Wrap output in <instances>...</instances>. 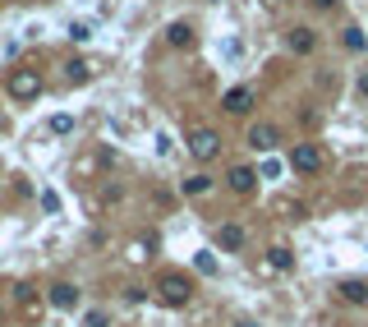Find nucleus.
<instances>
[{
  "mask_svg": "<svg viewBox=\"0 0 368 327\" xmlns=\"http://www.w3.org/2000/svg\"><path fill=\"white\" fill-rule=\"evenodd\" d=\"M189 295H193V282H189L184 272H161L157 300L166 304V309H184V304H189Z\"/></svg>",
  "mask_w": 368,
  "mask_h": 327,
  "instance_id": "f257e3e1",
  "label": "nucleus"
},
{
  "mask_svg": "<svg viewBox=\"0 0 368 327\" xmlns=\"http://www.w3.org/2000/svg\"><path fill=\"white\" fill-rule=\"evenodd\" d=\"M5 88H9L14 102H33V97H42V74H37L33 65H18V70H9Z\"/></svg>",
  "mask_w": 368,
  "mask_h": 327,
  "instance_id": "f03ea898",
  "label": "nucleus"
},
{
  "mask_svg": "<svg viewBox=\"0 0 368 327\" xmlns=\"http://www.w3.org/2000/svg\"><path fill=\"white\" fill-rule=\"evenodd\" d=\"M286 161H290L295 176H318V171H323V148H318V143H295Z\"/></svg>",
  "mask_w": 368,
  "mask_h": 327,
  "instance_id": "7ed1b4c3",
  "label": "nucleus"
},
{
  "mask_svg": "<svg viewBox=\"0 0 368 327\" xmlns=\"http://www.w3.org/2000/svg\"><path fill=\"white\" fill-rule=\"evenodd\" d=\"M189 152H193V161H217L221 157V134L198 124V129L189 134Z\"/></svg>",
  "mask_w": 368,
  "mask_h": 327,
  "instance_id": "20e7f679",
  "label": "nucleus"
},
{
  "mask_svg": "<svg viewBox=\"0 0 368 327\" xmlns=\"http://www.w3.org/2000/svg\"><path fill=\"white\" fill-rule=\"evenodd\" d=\"M249 148H254V152H276L281 148V129H276L272 120L249 124Z\"/></svg>",
  "mask_w": 368,
  "mask_h": 327,
  "instance_id": "39448f33",
  "label": "nucleus"
},
{
  "mask_svg": "<svg viewBox=\"0 0 368 327\" xmlns=\"http://www.w3.org/2000/svg\"><path fill=\"white\" fill-rule=\"evenodd\" d=\"M46 300H51V309L70 313V309H79V286H70V282H55L51 291H46Z\"/></svg>",
  "mask_w": 368,
  "mask_h": 327,
  "instance_id": "423d86ee",
  "label": "nucleus"
},
{
  "mask_svg": "<svg viewBox=\"0 0 368 327\" xmlns=\"http://www.w3.org/2000/svg\"><path fill=\"white\" fill-rule=\"evenodd\" d=\"M244 226H239V221H226V226H217V245L226 249V254H239V249H244Z\"/></svg>",
  "mask_w": 368,
  "mask_h": 327,
  "instance_id": "0eeeda50",
  "label": "nucleus"
},
{
  "mask_svg": "<svg viewBox=\"0 0 368 327\" xmlns=\"http://www.w3.org/2000/svg\"><path fill=\"white\" fill-rule=\"evenodd\" d=\"M221 107H226V115H249L254 111V88H230L221 97Z\"/></svg>",
  "mask_w": 368,
  "mask_h": 327,
  "instance_id": "6e6552de",
  "label": "nucleus"
},
{
  "mask_svg": "<svg viewBox=\"0 0 368 327\" xmlns=\"http://www.w3.org/2000/svg\"><path fill=\"white\" fill-rule=\"evenodd\" d=\"M226 185L235 189V194H249V189L258 185V171L254 166H230V176H226Z\"/></svg>",
  "mask_w": 368,
  "mask_h": 327,
  "instance_id": "1a4fd4ad",
  "label": "nucleus"
},
{
  "mask_svg": "<svg viewBox=\"0 0 368 327\" xmlns=\"http://www.w3.org/2000/svg\"><path fill=\"white\" fill-rule=\"evenodd\" d=\"M286 46H290V51H295V55H308V51H313V46H318V37H313V28H290V37H286Z\"/></svg>",
  "mask_w": 368,
  "mask_h": 327,
  "instance_id": "9d476101",
  "label": "nucleus"
},
{
  "mask_svg": "<svg viewBox=\"0 0 368 327\" xmlns=\"http://www.w3.org/2000/svg\"><path fill=\"white\" fill-rule=\"evenodd\" d=\"M336 291H341V300H345V304H368V282H359V277L341 282Z\"/></svg>",
  "mask_w": 368,
  "mask_h": 327,
  "instance_id": "9b49d317",
  "label": "nucleus"
},
{
  "mask_svg": "<svg viewBox=\"0 0 368 327\" xmlns=\"http://www.w3.org/2000/svg\"><path fill=\"white\" fill-rule=\"evenodd\" d=\"M166 46H184V51H189V46H193V28L189 23H171L166 28Z\"/></svg>",
  "mask_w": 368,
  "mask_h": 327,
  "instance_id": "f8f14e48",
  "label": "nucleus"
},
{
  "mask_svg": "<svg viewBox=\"0 0 368 327\" xmlns=\"http://www.w3.org/2000/svg\"><path fill=\"white\" fill-rule=\"evenodd\" d=\"M65 79H70V83H88L92 79V65L88 60H65Z\"/></svg>",
  "mask_w": 368,
  "mask_h": 327,
  "instance_id": "ddd939ff",
  "label": "nucleus"
},
{
  "mask_svg": "<svg viewBox=\"0 0 368 327\" xmlns=\"http://www.w3.org/2000/svg\"><path fill=\"white\" fill-rule=\"evenodd\" d=\"M267 267H272V272H290V267H295V254H290V249H272V254H267Z\"/></svg>",
  "mask_w": 368,
  "mask_h": 327,
  "instance_id": "4468645a",
  "label": "nucleus"
},
{
  "mask_svg": "<svg viewBox=\"0 0 368 327\" xmlns=\"http://www.w3.org/2000/svg\"><path fill=\"white\" fill-rule=\"evenodd\" d=\"M207 189H212L207 176H189V180H184V194H207Z\"/></svg>",
  "mask_w": 368,
  "mask_h": 327,
  "instance_id": "2eb2a0df",
  "label": "nucleus"
},
{
  "mask_svg": "<svg viewBox=\"0 0 368 327\" xmlns=\"http://www.w3.org/2000/svg\"><path fill=\"white\" fill-rule=\"evenodd\" d=\"M74 129V115H51V134H70Z\"/></svg>",
  "mask_w": 368,
  "mask_h": 327,
  "instance_id": "dca6fc26",
  "label": "nucleus"
},
{
  "mask_svg": "<svg viewBox=\"0 0 368 327\" xmlns=\"http://www.w3.org/2000/svg\"><path fill=\"white\" fill-rule=\"evenodd\" d=\"M345 46H350V51H364V37H359V28H345Z\"/></svg>",
  "mask_w": 368,
  "mask_h": 327,
  "instance_id": "f3484780",
  "label": "nucleus"
},
{
  "mask_svg": "<svg viewBox=\"0 0 368 327\" xmlns=\"http://www.w3.org/2000/svg\"><path fill=\"white\" fill-rule=\"evenodd\" d=\"M70 37H74V42H88L92 28H88V23H74V28H70Z\"/></svg>",
  "mask_w": 368,
  "mask_h": 327,
  "instance_id": "a211bd4d",
  "label": "nucleus"
},
{
  "mask_svg": "<svg viewBox=\"0 0 368 327\" xmlns=\"http://www.w3.org/2000/svg\"><path fill=\"white\" fill-rule=\"evenodd\" d=\"M359 92H364V97H368V70L359 74Z\"/></svg>",
  "mask_w": 368,
  "mask_h": 327,
  "instance_id": "6ab92c4d",
  "label": "nucleus"
},
{
  "mask_svg": "<svg viewBox=\"0 0 368 327\" xmlns=\"http://www.w3.org/2000/svg\"><path fill=\"white\" fill-rule=\"evenodd\" d=\"M313 5H318V9H332V5H336V0H313Z\"/></svg>",
  "mask_w": 368,
  "mask_h": 327,
  "instance_id": "aec40b11",
  "label": "nucleus"
},
{
  "mask_svg": "<svg viewBox=\"0 0 368 327\" xmlns=\"http://www.w3.org/2000/svg\"><path fill=\"white\" fill-rule=\"evenodd\" d=\"M235 327H258V323H249V318H239V323H235Z\"/></svg>",
  "mask_w": 368,
  "mask_h": 327,
  "instance_id": "412c9836",
  "label": "nucleus"
},
{
  "mask_svg": "<svg viewBox=\"0 0 368 327\" xmlns=\"http://www.w3.org/2000/svg\"><path fill=\"white\" fill-rule=\"evenodd\" d=\"M0 313H5V304H0Z\"/></svg>",
  "mask_w": 368,
  "mask_h": 327,
  "instance_id": "4be33fe9",
  "label": "nucleus"
}]
</instances>
